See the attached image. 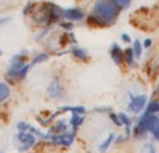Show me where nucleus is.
<instances>
[{"label": "nucleus", "instance_id": "f257e3e1", "mask_svg": "<svg viewBox=\"0 0 159 153\" xmlns=\"http://www.w3.org/2000/svg\"><path fill=\"white\" fill-rule=\"evenodd\" d=\"M121 8L117 0H100L96 2L93 11L88 15V24L96 27H109L117 21Z\"/></svg>", "mask_w": 159, "mask_h": 153}, {"label": "nucleus", "instance_id": "f03ea898", "mask_svg": "<svg viewBox=\"0 0 159 153\" xmlns=\"http://www.w3.org/2000/svg\"><path fill=\"white\" fill-rule=\"evenodd\" d=\"M132 133L138 140L144 138L147 133H152L153 140L159 141V114H150L148 111H144L138 118L136 126L132 129Z\"/></svg>", "mask_w": 159, "mask_h": 153}, {"label": "nucleus", "instance_id": "7ed1b4c3", "mask_svg": "<svg viewBox=\"0 0 159 153\" xmlns=\"http://www.w3.org/2000/svg\"><path fill=\"white\" fill-rule=\"evenodd\" d=\"M62 12H64V9L56 3H41L39 6L37 3V8H35V12L32 14V18L38 26L49 27V26L58 23L61 20Z\"/></svg>", "mask_w": 159, "mask_h": 153}, {"label": "nucleus", "instance_id": "20e7f679", "mask_svg": "<svg viewBox=\"0 0 159 153\" xmlns=\"http://www.w3.org/2000/svg\"><path fill=\"white\" fill-rule=\"evenodd\" d=\"M32 65L27 62H11L8 71H6V79L9 82H18L27 77V73L30 71Z\"/></svg>", "mask_w": 159, "mask_h": 153}, {"label": "nucleus", "instance_id": "39448f33", "mask_svg": "<svg viewBox=\"0 0 159 153\" xmlns=\"http://www.w3.org/2000/svg\"><path fill=\"white\" fill-rule=\"evenodd\" d=\"M147 103H148V102H147V95L130 94L129 103H127V109H129V112H132V114H139V112H144V111H146Z\"/></svg>", "mask_w": 159, "mask_h": 153}, {"label": "nucleus", "instance_id": "423d86ee", "mask_svg": "<svg viewBox=\"0 0 159 153\" xmlns=\"http://www.w3.org/2000/svg\"><path fill=\"white\" fill-rule=\"evenodd\" d=\"M14 140L18 142V152H27L37 142V137H34L29 132H18Z\"/></svg>", "mask_w": 159, "mask_h": 153}, {"label": "nucleus", "instance_id": "0eeeda50", "mask_svg": "<svg viewBox=\"0 0 159 153\" xmlns=\"http://www.w3.org/2000/svg\"><path fill=\"white\" fill-rule=\"evenodd\" d=\"M86 17L85 11L79 6H71V8H65L62 12V18L65 21H70V23H76V21H82Z\"/></svg>", "mask_w": 159, "mask_h": 153}, {"label": "nucleus", "instance_id": "6e6552de", "mask_svg": "<svg viewBox=\"0 0 159 153\" xmlns=\"http://www.w3.org/2000/svg\"><path fill=\"white\" fill-rule=\"evenodd\" d=\"M74 138H76V133L73 130H68L65 133H61V135H52V140L50 142L55 144V146H62V147H70L74 142Z\"/></svg>", "mask_w": 159, "mask_h": 153}, {"label": "nucleus", "instance_id": "1a4fd4ad", "mask_svg": "<svg viewBox=\"0 0 159 153\" xmlns=\"http://www.w3.org/2000/svg\"><path fill=\"white\" fill-rule=\"evenodd\" d=\"M47 95H49L50 99H53V100H61L62 97H64V88H62V85L58 77H55L49 83V86H47Z\"/></svg>", "mask_w": 159, "mask_h": 153}, {"label": "nucleus", "instance_id": "9d476101", "mask_svg": "<svg viewBox=\"0 0 159 153\" xmlns=\"http://www.w3.org/2000/svg\"><path fill=\"white\" fill-rule=\"evenodd\" d=\"M109 55H111V59L114 61L115 65H123V64H124V50L118 46V43L111 44Z\"/></svg>", "mask_w": 159, "mask_h": 153}, {"label": "nucleus", "instance_id": "9b49d317", "mask_svg": "<svg viewBox=\"0 0 159 153\" xmlns=\"http://www.w3.org/2000/svg\"><path fill=\"white\" fill-rule=\"evenodd\" d=\"M65 132H68V126H67V121H65L64 118L55 121L49 128L50 135H61V133H65Z\"/></svg>", "mask_w": 159, "mask_h": 153}, {"label": "nucleus", "instance_id": "f8f14e48", "mask_svg": "<svg viewBox=\"0 0 159 153\" xmlns=\"http://www.w3.org/2000/svg\"><path fill=\"white\" fill-rule=\"evenodd\" d=\"M59 112H71V115H85L86 109L84 106H61L59 108Z\"/></svg>", "mask_w": 159, "mask_h": 153}, {"label": "nucleus", "instance_id": "ddd939ff", "mask_svg": "<svg viewBox=\"0 0 159 153\" xmlns=\"http://www.w3.org/2000/svg\"><path fill=\"white\" fill-rule=\"evenodd\" d=\"M70 53H71V55H73L76 59H79V61H86V59L89 58V55H88V50H86V49H82V47H77V46L71 47Z\"/></svg>", "mask_w": 159, "mask_h": 153}, {"label": "nucleus", "instance_id": "4468645a", "mask_svg": "<svg viewBox=\"0 0 159 153\" xmlns=\"http://www.w3.org/2000/svg\"><path fill=\"white\" fill-rule=\"evenodd\" d=\"M84 121H85V115H71V118H70V126H71V129H73V132H76V130L79 129L82 124H84Z\"/></svg>", "mask_w": 159, "mask_h": 153}, {"label": "nucleus", "instance_id": "2eb2a0df", "mask_svg": "<svg viewBox=\"0 0 159 153\" xmlns=\"http://www.w3.org/2000/svg\"><path fill=\"white\" fill-rule=\"evenodd\" d=\"M11 95V88L6 82H0V103L6 102Z\"/></svg>", "mask_w": 159, "mask_h": 153}, {"label": "nucleus", "instance_id": "dca6fc26", "mask_svg": "<svg viewBox=\"0 0 159 153\" xmlns=\"http://www.w3.org/2000/svg\"><path fill=\"white\" fill-rule=\"evenodd\" d=\"M114 141H115V133H109V135L106 137V140H105V141L98 146V152H100V153H105L111 147V144H112Z\"/></svg>", "mask_w": 159, "mask_h": 153}, {"label": "nucleus", "instance_id": "f3484780", "mask_svg": "<svg viewBox=\"0 0 159 153\" xmlns=\"http://www.w3.org/2000/svg\"><path fill=\"white\" fill-rule=\"evenodd\" d=\"M124 62H126L129 67H135V55H134L132 47H129V49L124 50Z\"/></svg>", "mask_w": 159, "mask_h": 153}, {"label": "nucleus", "instance_id": "a211bd4d", "mask_svg": "<svg viewBox=\"0 0 159 153\" xmlns=\"http://www.w3.org/2000/svg\"><path fill=\"white\" fill-rule=\"evenodd\" d=\"M49 59V55L46 53V52H41V53H35V56L32 58V62H30V65L34 67V65H38V64H43V62H46Z\"/></svg>", "mask_w": 159, "mask_h": 153}, {"label": "nucleus", "instance_id": "6ab92c4d", "mask_svg": "<svg viewBox=\"0 0 159 153\" xmlns=\"http://www.w3.org/2000/svg\"><path fill=\"white\" fill-rule=\"evenodd\" d=\"M146 111H148L150 114H159V100L158 99H152V100L147 103Z\"/></svg>", "mask_w": 159, "mask_h": 153}, {"label": "nucleus", "instance_id": "aec40b11", "mask_svg": "<svg viewBox=\"0 0 159 153\" xmlns=\"http://www.w3.org/2000/svg\"><path fill=\"white\" fill-rule=\"evenodd\" d=\"M143 49H144L143 47V43H141L139 39H135L134 44H132V50H134V55L136 59L143 56Z\"/></svg>", "mask_w": 159, "mask_h": 153}, {"label": "nucleus", "instance_id": "412c9836", "mask_svg": "<svg viewBox=\"0 0 159 153\" xmlns=\"http://www.w3.org/2000/svg\"><path fill=\"white\" fill-rule=\"evenodd\" d=\"M139 153H156V149H155V146L152 142H146V144H143Z\"/></svg>", "mask_w": 159, "mask_h": 153}, {"label": "nucleus", "instance_id": "4be33fe9", "mask_svg": "<svg viewBox=\"0 0 159 153\" xmlns=\"http://www.w3.org/2000/svg\"><path fill=\"white\" fill-rule=\"evenodd\" d=\"M108 115H109L111 121H112V123H114L115 126H118V128H120V126H123L121 121H120V118H118V114H115V112H109Z\"/></svg>", "mask_w": 159, "mask_h": 153}, {"label": "nucleus", "instance_id": "5701e85b", "mask_svg": "<svg viewBox=\"0 0 159 153\" xmlns=\"http://www.w3.org/2000/svg\"><path fill=\"white\" fill-rule=\"evenodd\" d=\"M73 23H70V21H62L61 23V27L62 29H65V30H68V32H71V29H73Z\"/></svg>", "mask_w": 159, "mask_h": 153}, {"label": "nucleus", "instance_id": "b1692460", "mask_svg": "<svg viewBox=\"0 0 159 153\" xmlns=\"http://www.w3.org/2000/svg\"><path fill=\"white\" fill-rule=\"evenodd\" d=\"M117 2H118V5H120L121 9H126V8L130 6V0H117Z\"/></svg>", "mask_w": 159, "mask_h": 153}, {"label": "nucleus", "instance_id": "393cba45", "mask_svg": "<svg viewBox=\"0 0 159 153\" xmlns=\"http://www.w3.org/2000/svg\"><path fill=\"white\" fill-rule=\"evenodd\" d=\"M94 111H96V112H108V114L112 112V109H111L109 106H100V108H96Z\"/></svg>", "mask_w": 159, "mask_h": 153}, {"label": "nucleus", "instance_id": "a878e982", "mask_svg": "<svg viewBox=\"0 0 159 153\" xmlns=\"http://www.w3.org/2000/svg\"><path fill=\"white\" fill-rule=\"evenodd\" d=\"M152 44H153V41H152L150 38H146V39H144V43H143V47L148 49V47H152Z\"/></svg>", "mask_w": 159, "mask_h": 153}, {"label": "nucleus", "instance_id": "bb28decb", "mask_svg": "<svg viewBox=\"0 0 159 153\" xmlns=\"http://www.w3.org/2000/svg\"><path fill=\"white\" fill-rule=\"evenodd\" d=\"M121 41L123 43H126V44H129L132 39H130V36L127 35V34H121Z\"/></svg>", "mask_w": 159, "mask_h": 153}, {"label": "nucleus", "instance_id": "cd10ccee", "mask_svg": "<svg viewBox=\"0 0 159 153\" xmlns=\"http://www.w3.org/2000/svg\"><path fill=\"white\" fill-rule=\"evenodd\" d=\"M9 20H11L9 17H5V18H0V26H2V24H5V23H6V21H9Z\"/></svg>", "mask_w": 159, "mask_h": 153}, {"label": "nucleus", "instance_id": "c85d7f7f", "mask_svg": "<svg viewBox=\"0 0 159 153\" xmlns=\"http://www.w3.org/2000/svg\"><path fill=\"white\" fill-rule=\"evenodd\" d=\"M0 56H2V50H0Z\"/></svg>", "mask_w": 159, "mask_h": 153}, {"label": "nucleus", "instance_id": "c756f323", "mask_svg": "<svg viewBox=\"0 0 159 153\" xmlns=\"http://www.w3.org/2000/svg\"><path fill=\"white\" fill-rule=\"evenodd\" d=\"M0 153H3V150H0Z\"/></svg>", "mask_w": 159, "mask_h": 153}]
</instances>
